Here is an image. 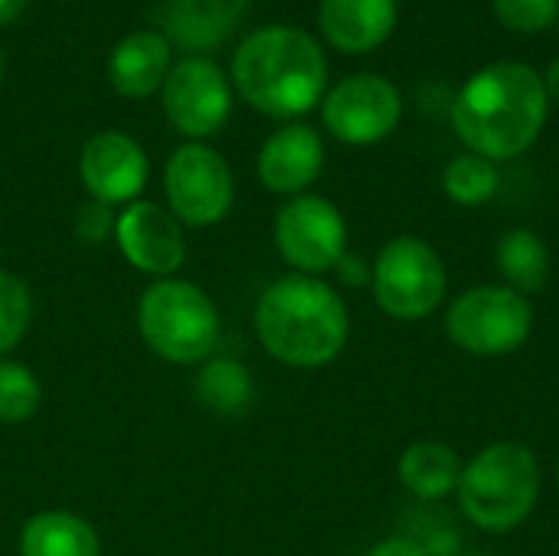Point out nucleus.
<instances>
[{
	"label": "nucleus",
	"instance_id": "obj_1",
	"mask_svg": "<svg viewBox=\"0 0 559 556\" xmlns=\"http://www.w3.org/2000/svg\"><path fill=\"white\" fill-rule=\"evenodd\" d=\"M550 98L544 75L527 62H491L455 95V134L488 161H511L531 151L547 125Z\"/></svg>",
	"mask_w": 559,
	"mask_h": 556
},
{
	"label": "nucleus",
	"instance_id": "obj_2",
	"mask_svg": "<svg viewBox=\"0 0 559 556\" xmlns=\"http://www.w3.org/2000/svg\"><path fill=\"white\" fill-rule=\"evenodd\" d=\"M236 92L272 118H301L328 95V56L298 26H262L233 56Z\"/></svg>",
	"mask_w": 559,
	"mask_h": 556
},
{
	"label": "nucleus",
	"instance_id": "obj_3",
	"mask_svg": "<svg viewBox=\"0 0 559 556\" xmlns=\"http://www.w3.org/2000/svg\"><path fill=\"white\" fill-rule=\"evenodd\" d=\"M255 334L275 360L298 370H318L347 347L350 315L328 282L314 275H285L259 295Z\"/></svg>",
	"mask_w": 559,
	"mask_h": 556
},
{
	"label": "nucleus",
	"instance_id": "obj_4",
	"mask_svg": "<svg viewBox=\"0 0 559 556\" xmlns=\"http://www.w3.org/2000/svg\"><path fill=\"white\" fill-rule=\"evenodd\" d=\"M540 462L524 442H495L481 449L465 469L459 482L462 514L488 531L508 534L521 528L540 498Z\"/></svg>",
	"mask_w": 559,
	"mask_h": 556
},
{
	"label": "nucleus",
	"instance_id": "obj_5",
	"mask_svg": "<svg viewBox=\"0 0 559 556\" xmlns=\"http://www.w3.org/2000/svg\"><path fill=\"white\" fill-rule=\"evenodd\" d=\"M138 331L167 364H200L219 344V311L200 285L157 279L141 295Z\"/></svg>",
	"mask_w": 559,
	"mask_h": 556
},
{
	"label": "nucleus",
	"instance_id": "obj_6",
	"mask_svg": "<svg viewBox=\"0 0 559 556\" xmlns=\"http://www.w3.org/2000/svg\"><path fill=\"white\" fill-rule=\"evenodd\" d=\"M531 331V298L508 285H475L462 292L445 315L449 341L475 357H508L527 344Z\"/></svg>",
	"mask_w": 559,
	"mask_h": 556
},
{
	"label": "nucleus",
	"instance_id": "obj_7",
	"mask_svg": "<svg viewBox=\"0 0 559 556\" xmlns=\"http://www.w3.org/2000/svg\"><path fill=\"white\" fill-rule=\"evenodd\" d=\"M370 288L377 305L396 321H423L429 318L449 288V272L442 256L419 236L390 239L370 275Z\"/></svg>",
	"mask_w": 559,
	"mask_h": 556
},
{
	"label": "nucleus",
	"instance_id": "obj_8",
	"mask_svg": "<svg viewBox=\"0 0 559 556\" xmlns=\"http://www.w3.org/2000/svg\"><path fill=\"white\" fill-rule=\"evenodd\" d=\"M164 193L170 213L183 226H216L229 216L236 200V180L219 151L203 141L180 144L164 167Z\"/></svg>",
	"mask_w": 559,
	"mask_h": 556
},
{
	"label": "nucleus",
	"instance_id": "obj_9",
	"mask_svg": "<svg viewBox=\"0 0 559 556\" xmlns=\"http://www.w3.org/2000/svg\"><path fill=\"white\" fill-rule=\"evenodd\" d=\"M275 246L298 275L318 279L347 256V220L331 200L298 193L275 216Z\"/></svg>",
	"mask_w": 559,
	"mask_h": 556
},
{
	"label": "nucleus",
	"instance_id": "obj_10",
	"mask_svg": "<svg viewBox=\"0 0 559 556\" xmlns=\"http://www.w3.org/2000/svg\"><path fill=\"white\" fill-rule=\"evenodd\" d=\"M321 118L341 144L367 147L396 131L403 118V95L390 79L377 72H357L324 95Z\"/></svg>",
	"mask_w": 559,
	"mask_h": 556
},
{
	"label": "nucleus",
	"instance_id": "obj_11",
	"mask_svg": "<svg viewBox=\"0 0 559 556\" xmlns=\"http://www.w3.org/2000/svg\"><path fill=\"white\" fill-rule=\"evenodd\" d=\"M167 121L190 141L216 134L233 111V82L206 56H183L160 88Z\"/></svg>",
	"mask_w": 559,
	"mask_h": 556
},
{
	"label": "nucleus",
	"instance_id": "obj_12",
	"mask_svg": "<svg viewBox=\"0 0 559 556\" xmlns=\"http://www.w3.org/2000/svg\"><path fill=\"white\" fill-rule=\"evenodd\" d=\"M115 242L138 272L157 279H170L187 259L183 223L151 200H134L118 213Z\"/></svg>",
	"mask_w": 559,
	"mask_h": 556
},
{
	"label": "nucleus",
	"instance_id": "obj_13",
	"mask_svg": "<svg viewBox=\"0 0 559 556\" xmlns=\"http://www.w3.org/2000/svg\"><path fill=\"white\" fill-rule=\"evenodd\" d=\"M79 177L92 200L105 206L134 203L147 187V154L124 131H102L79 154Z\"/></svg>",
	"mask_w": 559,
	"mask_h": 556
},
{
	"label": "nucleus",
	"instance_id": "obj_14",
	"mask_svg": "<svg viewBox=\"0 0 559 556\" xmlns=\"http://www.w3.org/2000/svg\"><path fill=\"white\" fill-rule=\"evenodd\" d=\"M324 170V141L311 125H285L278 128L259 151V180L272 193L298 197L305 193Z\"/></svg>",
	"mask_w": 559,
	"mask_h": 556
},
{
	"label": "nucleus",
	"instance_id": "obj_15",
	"mask_svg": "<svg viewBox=\"0 0 559 556\" xmlns=\"http://www.w3.org/2000/svg\"><path fill=\"white\" fill-rule=\"evenodd\" d=\"M252 0H167L164 36L180 49L200 56L223 46L246 20Z\"/></svg>",
	"mask_w": 559,
	"mask_h": 556
},
{
	"label": "nucleus",
	"instance_id": "obj_16",
	"mask_svg": "<svg viewBox=\"0 0 559 556\" xmlns=\"http://www.w3.org/2000/svg\"><path fill=\"white\" fill-rule=\"evenodd\" d=\"M318 23L324 39L341 52H373L396 26V0H321Z\"/></svg>",
	"mask_w": 559,
	"mask_h": 556
},
{
	"label": "nucleus",
	"instance_id": "obj_17",
	"mask_svg": "<svg viewBox=\"0 0 559 556\" xmlns=\"http://www.w3.org/2000/svg\"><path fill=\"white\" fill-rule=\"evenodd\" d=\"M170 39L154 29H134L108 56V79L124 98H151L170 72Z\"/></svg>",
	"mask_w": 559,
	"mask_h": 556
},
{
	"label": "nucleus",
	"instance_id": "obj_18",
	"mask_svg": "<svg viewBox=\"0 0 559 556\" xmlns=\"http://www.w3.org/2000/svg\"><path fill=\"white\" fill-rule=\"evenodd\" d=\"M462 459L452 446L445 442H413L396 465V475L403 482V488L409 495H416L419 501H442L452 492H459L462 482Z\"/></svg>",
	"mask_w": 559,
	"mask_h": 556
},
{
	"label": "nucleus",
	"instance_id": "obj_19",
	"mask_svg": "<svg viewBox=\"0 0 559 556\" xmlns=\"http://www.w3.org/2000/svg\"><path fill=\"white\" fill-rule=\"evenodd\" d=\"M20 556H102V541L85 518L43 511L23 524Z\"/></svg>",
	"mask_w": 559,
	"mask_h": 556
},
{
	"label": "nucleus",
	"instance_id": "obj_20",
	"mask_svg": "<svg viewBox=\"0 0 559 556\" xmlns=\"http://www.w3.org/2000/svg\"><path fill=\"white\" fill-rule=\"evenodd\" d=\"M498 272L508 288L521 292L524 298L540 295L550 279V249L534 229H508L495 249Z\"/></svg>",
	"mask_w": 559,
	"mask_h": 556
},
{
	"label": "nucleus",
	"instance_id": "obj_21",
	"mask_svg": "<svg viewBox=\"0 0 559 556\" xmlns=\"http://www.w3.org/2000/svg\"><path fill=\"white\" fill-rule=\"evenodd\" d=\"M442 187L445 197L459 206H481L488 203L498 187H501V174L495 167V161L481 157V154H459L449 161L445 174H442Z\"/></svg>",
	"mask_w": 559,
	"mask_h": 556
},
{
	"label": "nucleus",
	"instance_id": "obj_22",
	"mask_svg": "<svg viewBox=\"0 0 559 556\" xmlns=\"http://www.w3.org/2000/svg\"><path fill=\"white\" fill-rule=\"evenodd\" d=\"M197 397L216 413H242L252 400V377L236 360H210L197 374Z\"/></svg>",
	"mask_w": 559,
	"mask_h": 556
},
{
	"label": "nucleus",
	"instance_id": "obj_23",
	"mask_svg": "<svg viewBox=\"0 0 559 556\" xmlns=\"http://www.w3.org/2000/svg\"><path fill=\"white\" fill-rule=\"evenodd\" d=\"M43 403V387L26 364L0 360V423L16 426L36 416Z\"/></svg>",
	"mask_w": 559,
	"mask_h": 556
},
{
	"label": "nucleus",
	"instance_id": "obj_24",
	"mask_svg": "<svg viewBox=\"0 0 559 556\" xmlns=\"http://www.w3.org/2000/svg\"><path fill=\"white\" fill-rule=\"evenodd\" d=\"M29 321H33V295H29V285L0 269V357L10 354L29 331Z\"/></svg>",
	"mask_w": 559,
	"mask_h": 556
},
{
	"label": "nucleus",
	"instance_id": "obj_25",
	"mask_svg": "<svg viewBox=\"0 0 559 556\" xmlns=\"http://www.w3.org/2000/svg\"><path fill=\"white\" fill-rule=\"evenodd\" d=\"M495 13L508 29L540 33L557 23L559 0H495Z\"/></svg>",
	"mask_w": 559,
	"mask_h": 556
},
{
	"label": "nucleus",
	"instance_id": "obj_26",
	"mask_svg": "<svg viewBox=\"0 0 559 556\" xmlns=\"http://www.w3.org/2000/svg\"><path fill=\"white\" fill-rule=\"evenodd\" d=\"M115 223L118 216L111 213V206L98 203V200H88L79 213H75V236L85 242V246H98L105 242L111 233H115Z\"/></svg>",
	"mask_w": 559,
	"mask_h": 556
},
{
	"label": "nucleus",
	"instance_id": "obj_27",
	"mask_svg": "<svg viewBox=\"0 0 559 556\" xmlns=\"http://www.w3.org/2000/svg\"><path fill=\"white\" fill-rule=\"evenodd\" d=\"M367 556H432L426 551V544L413 541V537H386L380 541Z\"/></svg>",
	"mask_w": 559,
	"mask_h": 556
},
{
	"label": "nucleus",
	"instance_id": "obj_28",
	"mask_svg": "<svg viewBox=\"0 0 559 556\" xmlns=\"http://www.w3.org/2000/svg\"><path fill=\"white\" fill-rule=\"evenodd\" d=\"M334 269L341 272V279H344V282H354V285H367V282H370V275H373V265H367L360 256H350V252H347Z\"/></svg>",
	"mask_w": 559,
	"mask_h": 556
},
{
	"label": "nucleus",
	"instance_id": "obj_29",
	"mask_svg": "<svg viewBox=\"0 0 559 556\" xmlns=\"http://www.w3.org/2000/svg\"><path fill=\"white\" fill-rule=\"evenodd\" d=\"M26 7H29V0H0V26L13 23Z\"/></svg>",
	"mask_w": 559,
	"mask_h": 556
},
{
	"label": "nucleus",
	"instance_id": "obj_30",
	"mask_svg": "<svg viewBox=\"0 0 559 556\" xmlns=\"http://www.w3.org/2000/svg\"><path fill=\"white\" fill-rule=\"evenodd\" d=\"M544 88H547V98H554L559 105V56L550 62V69L544 75Z\"/></svg>",
	"mask_w": 559,
	"mask_h": 556
},
{
	"label": "nucleus",
	"instance_id": "obj_31",
	"mask_svg": "<svg viewBox=\"0 0 559 556\" xmlns=\"http://www.w3.org/2000/svg\"><path fill=\"white\" fill-rule=\"evenodd\" d=\"M0 75H3V56H0Z\"/></svg>",
	"mask_w": 559,
	"mask_h": 556
},
{
	"label": "nucleus",
	"instance_id": "obj_32",
	"mask_svg": "<svg viewBox=\"0 0 559 556\" xmlns=\"http://www.w3.org/2000/svg\"><path fill=\"white\" fill-rule=\"evenodd\" d=\"M557 488H559V465H557Z\"/></svg>",
	"mask_w": 559,
	"mask_h": 556
},
{
	"label": "nucleus",
	"instance_id": "obj_33",
	"mask_svg": "<svg viewBox=\"0 0 559 556\" xmlns=\"http://www.w3.org/2000/svg\"><path fill=\"white\" fill-rule=\"evenodd\" d=\"M465 556H488V554H465Z\"/></svg>",
	"mask_w": 559,
	"mask_h": 556
}]
</instances>
